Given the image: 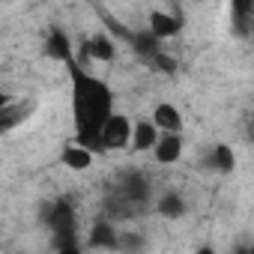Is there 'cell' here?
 <instances>
[{
	"mask_svg": "<svg viewBox=\"0 0 254 254\" xmlns=\"http://www.w3.org/2000/svg\"><path fill=\"white\" fill-rule=\"evenodd\" d=\"M150 153H153V159L159 165L180 162V156H183V138H180V132H159V138H156V144H153Z\"/></svg>",
	"mask_w": 254,
	"mask_h": 254,
	"instance_id": "277c9868",
	"label": "cell"
},
{
	"mask_svg": "<svg viewBox=\"0 0 254 254\" xmlns=\"http://www.w3.org/2000/svg\"><path fill=\"white\" fill-rule=\"evenodd\" d=\"M230 24L233 33L239 39L251 36V24H254V0H230Z\"/></svg>",
	"mask_w": 254,
	"mask_h": 254,
	"instance_id": "5b68a950",
	"label": "cell"
},
{
	"mask_svg": "<svg viewBox=\"0 0 254 254\" xmlns=\"http://www.w3.org/2000/svg\"><path fill=\"white\" fill-rule=\"evenodd\" d=\"M150 120H153V126H156L159 132H183V114L171 102H159L153 108V117Z\"/></svg>",
	"mask_w": 254,
	"mask_h": 254,
	"instance_id": "52a82bcc",
	"label": "cell"
},
{
	"mask_svg": "<svg viewBox=\"0 0 254 254\" xmlns=\"http://www.w3.org/2000/svg\"><path fill=\"white\" fill-rule=\"evenodd\" d=\"M45 54L51 60H57V63H69L75 57V48H72V42H69V36L63 30H51L48 39H45Z\"/></svg>",
	"mask_w": 254,
	"mask_h": 254,
	"instance_id": "9c48e42d",
	"label": "cell"
},
{
	"mask_svg": "<svg viewBox=\"0 0 254 254\" xmlns=\"http://www.w3.org/2000/svg\"><path fill=\"white\" fill-rule=\"evenodd\" d=\"M6 105H12V96H6V93H0V108H6Z\"/></svg>",
	"mask_w": 254,
	"mask_h": 254,
	"instance_id": "5bb4252c",
	"label": "cell"
},
{
	"mask_svg": "<svg viewBox=\"0 0 254 254\" xmlns=\"http://www.w3.org/2000/svg\"><path fill=\"white\" fill-rule=\"evenodd\" d=\"M60 159H63V165H66L69 171H90V168H93V150L84 147V144H72V147H66Z\"/></svg>",
	"mask_w": 254,
	"mask_h": 254,
	"instance_id": "30bf717a",
	"label": "cell"
},
{
	"mask_svg": "<svg viewBox=\"0 0 254 254\" xmlns=\"http://www.w3.org/2000/svg\"><path fill=\"white\" fill-rule=\"evenodd\" d=\"M117 197L126 206H147L153 200V186L141 174H129V177H123V183L117 189Z\"/></svg>",
	"mask_w": 254,
	"mask_h": 254,
	"instance_id": "3957f363",
	"label": "cell"
},
{
	"mask_svg": "<svg viewBox=\"0 0 254 254\" xmlns=\"http://www.w3.org/2000/svg\"><path fill=\"white\" fill-rule=\"evenodd\" d=\"M209 168H215L218 174H230L236 168V156L227 144H215L212 153H209Z\"/></svg>",
	"mask_w": 254,
	"mask_h": 254,
	"instance_id": "4fadbf2b",
	"label": "cell"
},
{
	"mask_svg": "<svg viewBox=\"0 0 254 254\" xmlns=\"http://www.w3.org/2000/svg\"><path fill=\"white\" fill-rule=\"evenodd\" d=\"M191 3H200V0H191Z\"/></svg>",
	"mask_w": 254,
	"mask_h": 254,
	"instance_id": "9a60e30c",
	"label": "cell"
},
{
	"mask_svg": "<svg viewBox=\"0 0 254 254\" xmlns=\"http://www.w3.org/2000/svg\"><path fill=\"white\" fill-rule=\"evenodd\" d=\"M132 138V120L126 114H108L102 129H99V150H126Z\"/></svg>",
	"mask_w": 254,
	"mask_h": 254,
	"instance_id": "7a4b0ae2",
	"label": "cell"
},
{
	"mask_svg": "<svg viewBox=\"0 0 254 254\" xmlns=\"http://www.w3.org/2000/svg\"><path fill=\"white\" fill-rule=\"evenodd\" d=\"M87 248H105V251L117 248V230H114V224L99 221V224L93 227V233L87 236Z\"/></svg>",
	"mask_w": 254,
	"mask_h": 254,
	"instance_id": "7c38bea8",
	"label": "cell"
},
{
	"mask_svg": "<svg viewBox=\"0 0 254 254\" xmlns=\"http://www.w3.org/2000/svg\"><path fill=\"white\" fill-rule=\"evenodd\" d=\"M156 212L165 215V218H183L186 212V197L180 191H162L159 200H156Z\"/></svg>",
	"mask_w": 254,
	"mask_h": 254,
	"instance_id": "8fae6325",
	"label": "cell"
},
{
	"mask_svg": "<svg viewBox=\"0 0 254 254\" xmlns=\"http://www.w3.org/2000/svg\"><path fill=\"white\" fill-rule=\"evenodd\" d=\"M72 81V123H75V138L78 144L99 150V129L105 117L114 111V93L111 87L96 78L90 69L78 66L75 60L63 63Z\"/></svg>",
	"mask_w": 254,
	"mask_h": 254,
	"instance_id": "6da1fadb",
	"label": "cell"
},
{
	"mask_svg": "<svg viewBox=\"0 0 254 254\" xmlns=\"http://www.w3.org/2000/svg\"><path fill=\"white\" fill-rule=\"evenodd\" d=\"M147 30L162 42V39H174V36L183 30V21H180L177 15H171V12L156 9V12H150V18H147Z\"/></svg>",
	"mask_w": 254,
	"mask_h": 254,
	"instance_id": "8992f818",
	"label": "cell"
},
{
	"mask_svg": "<svg viewBox=\"0 0 254 254\" xmlns=\"http://www.w3.org/2000/svg\"><path fill=\"white\" fill-rule=\"evenodd\" d=\"M159 138V129L153 126V120H138L132 123V138H129V150L132 153H150L153 144Z\"/></svg>",
	"mask_w": 254,
	"mask_h": 254,
	"instance_id": "ba28073f",
	"label": "cell"
}]
</instances>
